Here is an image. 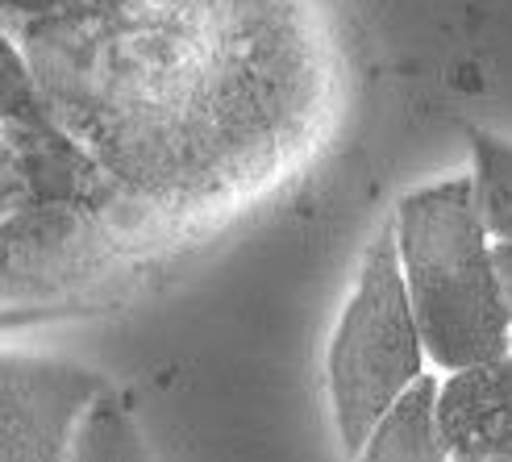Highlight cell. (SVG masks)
<instances>
[{"instance_id": "cell-1", "label": "cell", "mask_w": 512, "mask_h": 462, "mask_svg": "<svg viewBox=\"0 0 512 462\" xmlns=\"http://www.w3.org/2000/svg\"><path fill=\"white\" fill-rule=\"evenodd\" d=\"M392 234L429 367L454 371L512 346L475 179H433L400 196Z\"/></svg>"}, {"instance_id": "cell-2", "label": "cell", "mask_w": 512, "mask_h": 462, "mask_svg": "<svg viewBox=\"0 0 512 462\" xmlns=\"http://www.w3.org/2000/svg\"><path fill=\"white\" fill-rule=\"evenodd\" d=\"M425 367L429 358L421 346L413 308H408L404 275L396 259V234L392 225H383L363 254L358 284L342 308L325 358L334 429L350 454L363 450L383 408Z\"/></svg>"}, {"instance_id": "cell-3", "label": "cell", "mask_w": 512, "mask_h": 462, "mask_svg": "<svg viewBox=\"0 0 512 462\" xmlns=\"http://www.w3.org/2000/svg\"><path fill=\"white\" fill-rule=\"evenodd\" d=\"M105 400V379L67 358L0 350V458L75 454L92 404Z\"/></svg>"}, {"instance_id": "cell-4", "label": "cell", "mask_w": 512, "mask_h": 462, "mask_svg": "<svg viewBox=\"0 0 512 462\" xmlns=\"http://www.w3.org/2000/svg\"><path fill=\"white\" fill-rule=\"evenodd\" d=\"M438 433L446 458L512 454V346L438 379Z\"/></svg>"}, {"instance_id": "cell-5", "label": "cell", "mask_w": 512, "mask_h": 462, "mask_svg": "<svg viewBox=\"0 0 512 462\" xmlns=\"http://www.w3.org/2000/svg\"><path fill=\"white\" fill-rule=\"evenodd\" d=\"M363 458H392V462H421L446 458L438 433V375L421 371L408 388L383 408V417L367 433Z\"/></svg>"}, {"instance_id": "cell-6", "label": "cell", "mask_w": 512, "mask_h": 462, "mask_svg": "<svg viewBox=\"0 0 512 462\" xmlns=\"http://www.w3.org/2000/svg\"><path fill=\"white\" fill-rule=\"evenodd\" d=\"M479 142V171H475V196H479V213L483 229L492 242V263L496 279L512 317V146L496 138H475Z\"/></svg>"}, {"instance_id": "cell-7", "label": "cell", "mask_w": 512, "mask_h": 462, "mask_svg": "<svg viewBox=\"0 0 512 462\" xmlns=\"http://www.w3.org/2000/svg\"><path fill=\"white\" fill-rule=\"evenodd\" d=\"M80 0H0V13L9 17H59L71 13Z\"/></svg>"}]
</instances>
